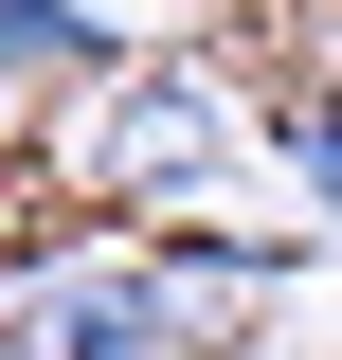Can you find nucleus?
<instances>
[{
  "instance_id": "f257e3e1",
  "label": "nucleus",
  "mask_w": 342,
  "mask_h": 360,
  "mask_svg": "<svg viewBox=\"0 0 342 360\" xmlns=\"http://www.w3.org/2000/svg\"><path fill=\"white\" fill-rule=\"evenodd\" d=\"M0 360H234V324L144 234H90V217L37 198V234L0 252Z\"/></svg>"
},
{
  "instance_id": "f03ea898",
  "label": "nucleus",
  "mask_w": 342,
  "mask_h": 360,
  "mask_svg": "<svg viewBox=\"0 0 342 360\" xmlns=\"http://www.w3.org/2000/svg\"><path fill=\"white\" fill-rule=\"evenodd\" d=\"M270 180H289L306 234L342 252V72H289V90H270Z\"/></svg>"
},
{
  "instance_id": "7ed1b4c3",
  "label": "nucleus",
  "mask_w": 342,
  "mask_h": 360,
  "mask_svg": "<svg viewBox=\"0 0 342 360\" xmlns=\"http://www.w3.org/2000/svg\"><path fill=\"white\" fill-rule=\"evenodd\" d=\"M18 234H37V180H18V162H0V252H18Z\"/></svg>"
},
{
  "instance_id": "20e7f679",
  "label": "nucleus",
  "mask_w": 342,
  "mask_h": 360,
  "mask_svg": "<svg viewBox=\"0 0 342 360\" xmlns=\"http://www.w3.org/2000/svg\"><path fill=\"white\" fill-rule=\"evenodd\" d=\"M0 108H18V90H0Z\"/></svg>"
}]
</instances>
